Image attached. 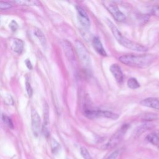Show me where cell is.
<instances>
[{
    "instance_id": "5",
    "label": "cell",
    "mask_w": 159,
    "mask_h": 159,
    "mask_svg": "<svg viewBox=\"0 0 159 159\" xmlns=\"http://www.w3.org/2000/svg\"><path fill=\"white\" fill-rule=\"evenodd\" d=\"M129 124H125L123 125L110 139L108 143L106 144L107 149H112L118 145L123 139L124 135L129 129Z\"/></svg>"
},
{
    "instance_id": "26",
    "label": "cell",
    "mask_w": 159,
    "mask_h": 159,
    "mask_svg": "<svg viewBox=\"0 0 159 159\" xmlns=\"http://www.w3.org/2000/svg\"><path fill=\"white\" fill-rule=\"evenodd\" d=\"M152 13L155 16H157L159 18V6L154 8L152 11Z\"/></svg>"
},
{
    "instance_id": "18",
    "label": "cell",
    "mask_w": 159,
    "mask_h": 159,
    "mask_svg": "<svg viewBox=\"0 0 159 159\" xmlns=\"http://www.w3.org/2000/svg\"><path fill=\"white\" fill-rule=\"evenodd\" d=\"M51 149L54 154L57 153L61 150V145L54 139H52L51 140Z\"/></svg>"
},
{
    "instance_id": "21",
    "label": "cell",
    "mask_w": 159,
    "mask_h": 159,
    "mask_svg": "<svg viewBox=\"0 0 159 159\" xmlns=\"http://www.w3.org/2000/svg\"><path fill=\"white\" fill-rule=\"evenodd\" d=\"M2 120L3 121V123L7 126H8L10 128H13V122L11 119V118L6 115H3L2 116Z\"/></svg>"
},
{
    "instance_id": "6",
    "label": "cell",
    "mask_w": 159,
    "mask_h": 159,
    "mask_svg": "<svg viewBox=\"0 0 159 159\" xmlns=\"http://www.w3.org/2000/svg\"><path fill=\"white\" fill-rule=\"evenodd\" d=\"M105 6H107V8L108 9V11L112 15L114 19L117 21L123 22L126 19L125 15L113 2H107V4L105 5Z\"/></svg>"
},
{
    "instance_id": "10",
    "label": "cell",
    "mask_w": 159,
    "mask_h": 159,
    "mask_svg": "<svg viewBox=\"0 0 159 159\" xmlns=\"http://www.w3.org/2000/svg\"><path fill=\"white\" fill-rule=\"evenodd\" d=\"M110 72L119 84H122L124 81V74L121 67L117 64H113L110 67Z\"/></svg>"
},
{
    "instance_id": "4",
    "label": "cell",
    "mask_w": 159,
    "mask_h": 159,
    "mask_svg": "<svg viewBox=\"0 0 159 159\" xmlns=\"http://www.w3.org/2000/svg\"><path fill=\"white\" fill-rule=\"evenodd\" d=\"M75 46L81 64L85 69H88L90 67V57L88 50L79 40L76 41Z\"/></svg>"
},
{
    "instance_id": "1",
    "label": "cell",
    "mask_w": 159,
    "mask_h": 159,
    "mask_svg": "<svg viewBox=\"0 0 159 159\" xmlns=\"http://www.w3.org/2000/svg\"><path fill=\"white\" fill-rule=\"evenodd\" d=\"M156 59V56L153 54H128L120 57L119 61L129 67L145 69L152 65Z\"/></svg>"
},
{
    "instance_id": "25",
    "label": "cell",
    "mask_w": 159,
    "mask_h": 159,
    "mask_svg": "<svg viewBox=\"0 0 159 159\" xmlns=\"http://www.w3.org/2000/svg\"><path fill=\"white\" fill-rule=\"evenodd\" d=\"M10 27L13 32H15L18 29V25L15 21H12L10 24Z\"/></svg>"
},
{
    "instance_id": "8",
    "label": "cell",
    "mask_w": 159,
    "mask_h": 159,
    "mask_svg": "<svg viewBox=\"0 0 159 159\" xmlns=\"http://www.w3.org/2000/svg\"><path fill=\"white\" fill-rule=\"evenodd\" d=\"M78 13V18L80 24L85 29H88L90 27V21L87 13L80 6L76 7Z\"/></svg>"
},
{
    "instance_id": "15",
    "label": "cell",
    "mask_w": 159,
    "mask_h": 159,
    "mask_svg": "<svg viewBox=\"0 0 159 159\" xmlns=\"http://www.w3.org/2000/svg\"><path fill=\"white\" fill-rule=\"evenodd\" d=\"M146 139L150 143H151L152 144H153V145L159 149V139L154 133L149 134L147 136Z\"/></svg>"
},
{
    "instance_id": "3",
    "label": "cell",
    "mask_w": 159,
    "mask_h": 159,
    "mask_svg": "<svg viewBox=\"0 0 159 159\" xmlns=\"http://www.w3.org/2000/svg\"><path fill=\"white\" fill-rule=\"evenodd\" d=\"M85 115L89 119H95L99 118H104L116 120L119 118V115L108 111H103L99 110H90L86 109L84 112Z\"/></svg>"
},
{
    "instance_id": "23",
    "label": "cell",
    "mask_w": 159,
    "mask_h": 159,
    "mask_svg": "<svg viewBox=\"0 0 159 159\" xmlns=\"http://www.w3.org/2000/svg\"><path fill=\"white\" fill-rule=\"evenodd\" d=\"M26 91H27V94L29 95V96H30V97L32 96V93H33V90H32V86H31L30 83L28 82H26Z\"/></svg>"
},
{
    "instance_id": "20",
    "label": "cell",
    "mask_w": 159,
    "mask_h": 159,
    "mask_svg": "<svg viewBox=\"0 0 159 159\" xmlns=\"http://www.w3.org/2000/svg\"><path fill=\"white\" fill-rule=\"evenodd\" d=\"M80 153L84 159H91V157L88 150L85 147H82L80 148Z\"/></svg>"
},
{
    "instance_id": "24",
    "label": "cell",
    "mask_w": 159,
    "mask_h": 159,
    "mask_svg": "<svg viewBox=\"0 0 159 159\" xmlns=\"http://www.w3.org/2000/svg\"><path fill=\"white\" fill-rule=\"evenodd\" d=\"M119 154V150H116L113 152H112L107 159H117Z\"/></svg>"
},
{
    "instance_id": "12",
    "label": "cell",
    "mask_w": 159,
    "mask_h": 159,
    "mask_svg": "<svg viewBox=\"0 0 159 159\" xmlns=\"http://www.w3.org/2000/svg\"><path fill=\"white\" fill-rule=\"evenodd\" d=\"M92 44L96 52L98 53L100 56H104V57L107 56V53L106 52L105 49L104 48L103 45L100 39H99V37H94L92 40Z\"/></svg>"
},
{
    "instance_id": "17",
    "label": "cell",
    "mask_w": 159,
    "mask_h": 159,
    "mask_svg": "<svg viewBox=\"0 0 159 159\" xmlns=\"http://www.w3.org/2000/svg\"><path fill=\"white\" fill-rule=\"evenodd\" d=\"M34 35L38 38L40 43L42 44V45H45L46 44V39L45 37V35L44 33L42 32V31L39 29H36L34 30Z\"/></svg>"
},
{
    "instance_id": "16",
    "label": "cell",
    "mask_w": 159,
    "mask_h": 159,
    "mask_svg": "<svg viewBox=\"0 0 159 159\" xmlns=\"http://www.w3.org/2000/svg\"><path fill=\"white\" fill-rule=\"evenodd\" d=\"M23 6H39V2L37 1H30V0H18V1L13 2Z\"/></svg>"
},
{
    "instance_id": "22",
    "label": "cell",
    "mask_w": 159,
    "mask_h": 159,
    "mask_svg": "<svg viewBox=\"0 0 159 159\" xmlns=\"http://www.w3.org/2000/svg\"><path fill=\"white\" fill-rule=\"evenodd\" d=\"M12 7V5L6 2H0V10H6L10 9Z\"/></svg>"
},
{
    "instance_id": "19",
    "label": "cell",
    "mask_w": 159,
    "mask_h": 159,
    "mask_svg": "<svg viewBox=\"0 0 159 159\" xmlns=\"http://www.w3.org/2000/svg\"><path fill=\"white\" fill-rule=\"evenodd\" d=\"M128 86L132 90L137 89L140 87V84L138 81L134 78H131L128 81Z\"/></svg>"
},
{
    "instance_id": "14",
    "label": "cell",
    "mask_w": 159,
    "mask_h": 159,
    "mask_svg": "<svg viewBox=\"0 0 159 159\" xmlns=\"http://www.w3.org/2000/svg\"><path fill=\"white\" fill-rule=\"evenodd\" d=\"M11 48L15 52L18 53V54H21V53H22L24 48L23 41L19 39H14L12 44Z\"/></svg>"
},
{
    "instance_id": "27",
    "label": "cell",
    "mask_w": 159,
    "mask_h": 159,
    "mask_svg": "<svg viewBox=\"0 0 159 159\" xmlns=\"http://www.w3.org/2000/svg\"><path fill=\"white\" fill-rule=\"evenodd\" d=\"M25 63H26V64L27 67L29 70H32V68H33V67H32V65L31 61H30L29 59H27V60L25 61Z\"/></svg>"
},
{
    "instance_id": "11",
    "label": "cell",
    "mask_w": 159,
    "mask_h": 159,
    "mask_svg": "<svg viewBox=\"0 0 159 159\" xmlns=\"http://www.w3.org/2000/svg\"><path fill=\"white\" fill-rule=\"evenodd\" d=\"M140 104L147 108L159 110V98H148L140 101Z\"/></svg>"
},
{
    "instance_id": "2",
    "label": "cell",
    "mask_w": 159,
    "mask_h": 159,
    "mask_svg": "<svg viewBox=\"0 0 159 159\" xmlns=\"http://www.w3.org/2000/svg\"><path fill=\"white\" fill-rule=\"evenodd\" d=\"M107 23L108 26L111 30L115 37L117 40V41L123 46L128 48L129 49L137 51V52H146L147 51L148 48L143 45H140L139 44L136 43L133 41L130 40L129 39L125 37L119 31V29L115 26V25L109 19H107Z\"/></svg>"
},
{
    "instance_id": "9",
    "label": "cell",
    "mask_w": 159,
    "mask_h": 159,
    "mask_svg": "<svg viewBox=\"0 0 159 159\" xmlns=\"http://www.w3.org/2000/svg\"><path fill=\"white\" fill-rule=\"evenodd\" d=\"M42 129L44 135L47 137L49 135V108L46 103L44 106V123Z\"/></svg>"
},
{
    "instance_id": "13",
    "label": "cell",
    "mask_w": 159,
    "mask_h": 159,
    "mask_svg": "<svg viewBox=\"0 0 159 159\" xmlns=\"http://www.w3.org/2000/svg\"><path fill=\"white\" fill-rule=\"evenodd\" d=\"M62 45L67 58L70 61H73L75 59V56H74L73 48L70 43L67 40H64Z\"/></svg>"
},
{
    "instance_id": "7",
    "label": "cell",
    "mask_w": 159,
    "mask_h": 159,
    "mask_svg": "<svg viewBox=\"0 0 159 159\" xmlns=\"http://www.w3.org/2000/svg\"><path fill=\"white\" fill-rule=\"evenodd\" d=\"M31 121H32V129L34 135L36 137H38L40 133V126H41V120L40 118L36 111V110L32 109L31 112Z\"/></svg>"
},
{
    "instance_id": "28",
    "label": "cell",
    "mask_w": 159,
    "mask_h": 159,
    "mask_svg": "<svg viewBox=\"0 0 159 159\" xmlns=\"http://www.w3.org/2000/svg\"><path fill=\"white\" fill-rule=\"evenodd\" d=\"M154 134H155L157 136V137L159 139V131H155Z\"/></svg>"
}]
</instances>
